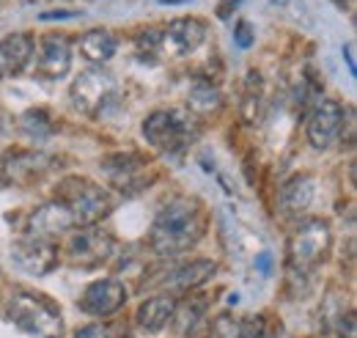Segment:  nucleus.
Wrapping results in <instances>:
<instances>
[{"mask_svg": "<svg viewBox=\"0 0 357 338\" xmlns=\"http://www.w3.org/2000/svg\"><path fill=\"white\" fill-rule=\"evenodd\" d=\"M187 105H190V110H192L195 116H209V113L220 110L223 96H220V91L212 83L198 80V83L190 88V94H187Z\"/></svg>", "mask_w": 357, "mask_h": 338, "instance_id": "19", "label": "nucleus"}, {"mask_svg": "<svg viewBox=\"0 0 357 338\" xmlns=\"http://www.w3.org/2000/svg\"><path fill=\"white\" fill-rule=\"evenodd\" d=\"M330 245H333L330 223L321 217H308L294 228V234L289 240V261L294 270L305 272L327 256Z\"/></svg>", "mask_w": 357, "mask_h": 338, "instance_id": "4", "label": "nucleus"}, {"mask_svg": "<svg viewBox=\"0 0 357 338\" xmlns=\"http://www.w3.org/2000/svg\"><path fill=\"white\" fill-rule=\"evenodd\" d=\"M256 39V34H253V28H250V22H236V28H234V44L236 47H242V50H248L250 44Z\"/></svg>", "mask_w": 357, "mask_h": 338, "instance_id": "26", "label": "nucleus"}, {"mask_svg": "<svg viewBox=\"0 0 357 338\" xmlns=\"http://www.w3.org/2000/svg\"><path fill=\"white\" fill-rule=\"evenodd\" d=\"M20 127H22V132H25L28 138L45 140V138H50V132H52V122H50V113H47V110H28V113L22 116Z\"/></svg>", "mask_w": 357, "mask_h": 338, "instance_id": "23", "label": "nucleus"}, {"mask_svg": "<svg viewBox=\"0 0 357 338\" xmlns=\"http://www.w3.org/2000/svg\"><path fill=\"white\" fill-rule=\"evenodd\" d=\"M72 226H75V220H72L69 210L61 201H52V204H45V207H39L31 214V220H28V231L31 234L28 237L50 240V237H55V234H61V231H66Z\"/></svg>", "mask_w": 357, "mask_h": 338, "instance_id": "13", "label": "nucleus"}, {"mask_svg": "<svg viewBox=\"0 0 357 338\" xmlns=\"http://www.w3.org/2000/svg\"><path fill=\"white\" fill-rule=\"evenodd\" d=\"M3 78H8V64H6V55H3V50H0V80Z\"/></svg>", "mask_w": 357, "mask_h": 338, "instance_id": "32", "label": "nucleus"}, {"mask_svg": "<svg viewBox=\"0 0 357 338\" xmlns=\"http://www.w3.org/2000/svg\"><path fill=\"white\" fill-rule=\"evenodd\" d=\"M261 102H264V85L259 72H248L245 80V96H242V116L245 122H256L261 113Z\"/></svg>", "mask_w": 357, "mask_h": 338, "instance_id": "22", "label": "nucleus"}, {"mask_svg": "<svg viewBox=\"0 0 357 338\" xmlns=\"http://www.w3.org/2000/svg\"><path fill=\"white\" fill-rule=\"evenodd\" d=\"M239 3H242V0H220V3H218V17H220V20H228V17L236 11Z\"/></svg>", "mask_w": 357, "mask_h": 338, "instance_id": "29", "label": "nucleus"}, {"mask_svg": "<svg viewBox=\"0 0 357 338\" xmlns=\"http://www.w3.org/2000/svg\"><path fill=\"white\" fill-rule=\"evenodd\" d=\"M198 135V127L190 116H181L176 110H154L143 122V138L160 149V152H178Z\"/></svg>", "mask_w": 357, "mask_h": 338, "instance_id": "6", "label": "nucleus"}, {"mask_svg": "<svg viewBox=\"0 0 357 338\" xmlns=\"http://www.w3.org/2000/svg\"><path fill=\"white\" fill-rule=\"evenodd\" d=\"M137 52L140 55H154V52H160L162 50V31H157V28H143L140 34H137Z\"/></svg>", "mask_w": 357, "mask_h": 338, "instance_id": "24", "label": "nucleus"}, {"mask_svg": "<svg viewBox=\"0 0 357 338\" xmlns=\"http://www.w3.org/2000/svg\"><path fill=\"white\" fill-rule=\"evenodd\" d=\"M8 258H11L14 270L42 278V275H50L58 267V248L50 240H42V237H25V240H17L11 245Z\"/></svg>", "mask_w": 357, "mask_h": 338, "instance_id": "7", "label": "nucleus"}, {"mask_svg": "<svg viewBox=\"0 0 357 338\" xmlns=\"http://www.w3.org/2000/svg\"><path fill=\"white\" fill-rule=\"evenodd\" d=\"M61 204L69 210L75 226H83V228L102 223L113 212L110 193L93 184L91 179H66L61 187Z\"/></svg>", "mask_w": 357, "mask_h": 338, "instance_id": "3", "label": "nucleus"}, {"mask_svg": "<svg viewBox=\"0 0 357 338\" xmlns=\"http://www.w3.org/2000/svg\"><path fill=\"white\" fill-rule=\"evenodd\" d=\"M127 302V286L116 278H102L93 281L83 297L77 300L80 311H86L89 316H110L116 311H121Z\"/></svg>", "mask_w": 357, "mask_h": 338, "instance_id": "10", "label": "nucleus"}, {"mask_svg": "<svg viewBox=\"0 0 357 338\" xmlns=\"http://www.w3.org/2000/svg\"><path fill=\"white\" fill-rule=\"evenodd\" d=\"M8 322L31 338H61L63 316L58 302L42 292H17L8 302Z\"/></svg>", "mask_w": 357, "mask_h": 338, "instance_id": "2", "label": "nucleus"}, {"mask_svg": "<svg viewBox=\"0 0 357 338\" xmlns=\"http://www.w3.org/2000/svg\"><path fill=\"white\" fill-rule=\"evenodd\" d=\"M116 88H119V85H116V78H113L110 72H105L102 66H91V69L80 72V75L75 78L69 96H72L75 110H80V113L89 116V119H96V116L113 102Z\"/></svg>", "mask_w": 357, "mask_h": 338, "instance_id": "5", "label": "nucleus"}, {"mask_svg": "<svg viewBox=\"0 0 357 338\" xmlns=\"http://www.w3.org/2000/svg\"><path fill=\"white\" fill-rule=\"evenodd\" d=\"M280 212L289 217H297L300 212H305L313 201V179L311 176H294L291 182H286L280 187Z\"/></svg>", "mask_w": 357, "mask_h": 338, "instance_id": "15", "label": "nucleus"}, {"mask_svg": "<svg viewBox=\"0 0 357 338\" xmlns=\"http://www.w3.org/2000/svg\"><path fill=\"white\" fill-rule=\"evenodd\" d=\"M344 58H347V64H349V75H355L357 66H355V44L352 42L344 47Z\"/></svg>", "mask_w": 357, "mask_h": 338, "instance_id": "31", "label": "nucleus"}, {"mask_svg": "<svg viewBox=\"0 0 357 338\" xmlns=\"http://www.w3.org/2000/svg\"><path fill=\"white\" fill-rule=\"evenodd\" d=\"M204 39H206V25L198 17H178L174 22H168V28L162 31V50L181 58L195 52Z\"/></svg>", "mask_w": 357, "mask_h": 338, "instance_id": "11", "label": "nucleus"}, {"mask_svg": "<svg viewBox=\"0 0 357 338\" xmlns=\"http://www.w3.org/2000/svg\"><path fill=\"white\" fill-rule=\"evenodd\" d=\"M146 166V160L140 157V154H135V152H130V154H113V157H107L105 163H102V168L107 170L119 184H124V182H132L135 173Z\"/></svg>", "mask_w": 357, "mask_h": 338, "instance_id": "20", "label": "nucleus"}, {"mask_svg": "<svg viewBox=\"0 0 357 338\" xmlns=\"http://www.w3.org/2000/svg\"><path fill=\"white\" fill-rule=\"evenodd\" d=\"M119 50V39L107 28H93L80 36V55L89 58L91 64H107Z\"/></svg>", "mask_w": 357, "mask_h": 338, "instance_id": "17", "label": "nucleus"}, {"mask_svg": "<svg viewBox=\"0 0 357 338\" xmlns=\"http://www.w3.org/2000/svg\"><path fill=\"white\" fill-rule=\"evenodd\" d=\"M77 14L80 11H45V14H39V20H72Z\"/></svg>", "mask_w": 357, "mask_h": 338, "instance_id": "30", "label": "nucleus"}, {"mask_svg": "<svg viewBox=\"0 0 357 338\" xmlns=\"http://www.w3.org/2000/svg\"><path fill=\"white\" fill-rule=\"evenodd\" d=\"M204 308H206V300H201V297H192V300H187L184 305H176L171 322L176 325L178 338H187L190 333H192V328H195L198 319L204 316Z\"/></svg>", "mask_w": 357, "mask_h": 338, "instance_id": "21", "label": "nucleus"}, {"mask_svg": "<svg viewBox=\"0 0 357 338\" xmlns=\"http://www.w3.org/2000/svg\"><path fill=\"white\" fill-rule=\"evenodd\" d=\"M75 338H110V330L105 325H86L75 333Z\"/></svg>", "mask_w": 357, "mask_h": 338, "instance_id": "27", "label": "nucleus"}, {"mask_svg": "<svg viewBox=\"0 0 357 338\" xmlns=\"http://www.w3.org/2000/svg\"><path fill=\"white\" fill-rule=\"evenodd\" d=\"M204 234H206V214L201 204L192 198H176L154 217L149 231V245L160 256H178L198 245Z\"/></svg>", "mask_w": 357, "mask_h": 338, "instance_id": "1", "label": "nucleus"}, {"mask_svg": "<svg viewBox=\"0 0 357 338\" xmlns=\"http://www.w3.org/2000/svg\"><path fill=\"white\" fill-rule=\"evenodd\" d=\"M174 311H176V300H174V297H168V295L151 297V300H146V302L137 308L135 322H137V328H140L143 333H160L162 328L171 325Z\"/></svg>", "mask_w": 357, "mask_h": 338, "instance_id": "14", "label": "nucleus"}, {"mask_svg": "<svg viewBox=\"0 0 357 338\" xmlns=\"http://www.w3.org/2000/svg\"><path fill=\"white\" fill-rule=\"evenodd\" d=\"M72 69V47L63 36L50 34L39 42V64L36 75L45 80H63Z\"/></svg>", "mask_w": 357, "mask_h": 338, "instance_id": "12", "label": "nucleus"}, {"mask_svg": "<svg viewBox=\"0 0 357 338\" xmlns=\"http://www.w3.org/2000/svg\"><path fill=\"white\" fill-rule=\"evenodd\" d=\"M113 237L102 228H86L77 231L69 245H66V256L75 267H99L113 256Z\"/></svg>", "mask_w": 357, "mask_h": 338, "instance_id": "9", "label": "nucleus"}, {"mask_svg": "<svg viewBox=\"0 0 357 338\" xmlns=\"http://www.w3.org/2000/svg\"><path fill=\"white\" fill-rule=\"evenodd\" d=\"M218 272V261L212 258H195L184 267H178L176 272L171 275V289L174 292H192L198 286H204L209 278H215Z\"/></svg>", "mask_w": 357, "mask_h": 338, "instance_id": "16", "label": "nucleus"}, {"mask_svg": "<svg viewBox=\"0 0 357 338\" xmlns=\"http://www.w3.org/2000/svg\"><path fill=\"white\" fill-rule=\"evenodd\" d=\"M209 338H239V322L234 316H228V314H220L215 319V325H212Z\"/></svg>", "mask_w": 357, "mask_h": 338, "instance_id": "25", "label": "nucleus"}, {"mask_svg": "<svg viewBox=\"0 0 357 338\" xmlns=\"http://www.w3.org/2000/svg\"><path fill=\"white\" fill-rule=\"evenodd\" d=\"M256 270H259L261 275H269V272H272V254H269V251H261V254L256 256Z\"/></svg>", "mask_w": 357, "mask_h": 338, "instance_id": "28", "label": "nucleus"}, {"mask_svg": "<svg viewBox=\"0 0 357 338\" xmlns=\"http://www.w3.org/2000/svg\"><path fill=\"white\" fill-rule=\"evenodd\" d=\"M338 3H344V0H338Z\"/></svg>", "mask_w": 357, "mask_h": 338, "instance_id": "33", "label": "nucleus"}, {"mask_svg": "<svg viewBox=\"0 0 357 338\" xmlns=\"http://www.w3.org/2000/svg\"><path fill=\"white\" fill-rule=\"evenodd\" d=\"M344 122H347L344 119V105L335 102V99H321L311 110V116H308V129H305L308 132V143L319 152L330 149L338 140Z\"/></svg>", "mask_w": 357, "mask_h": 338, "instance_id": "8", "label": "nucleus"}, {"mask_svg": "<svg viewBox=\"0 0 357 338\" xmlns=\"http://www.w3.org/2000/svg\"><path fill=\"white\" fill-rule=\"evenodd\" d=\"M0 50L6 55L8 64V75H20L33 55V36L31 34H11L6 39H0Z\"/></svg>", "mask_w": 357, "mask_h": 338, "instance_id": "18", "label": "nucleus"}]
</instances>
